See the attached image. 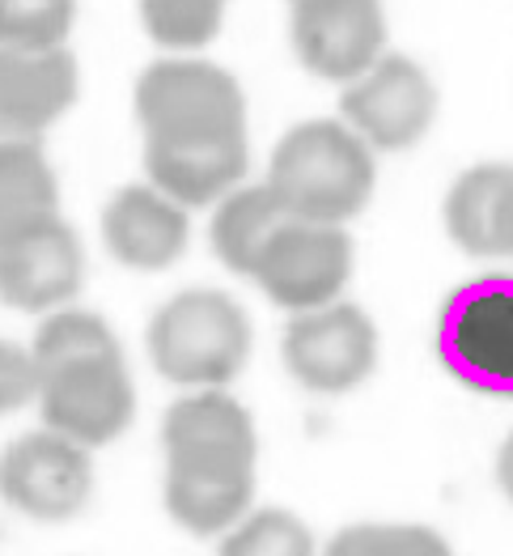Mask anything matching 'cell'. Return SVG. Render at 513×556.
I'll return each instance as SVG.
<instances>
[{"label": "cell", "mask_w": 513, "mask_h": 556, "mask_svg": "<svg viewBox=\"0 0 513 556\" xmlns=\"http://www.w3.org/2000/svg\"><path fill=\"white\" fill-rule=\"evenodd\" d=\"M77 26V0H0V47H64Z\"/></svg>", "instance_id": "cell-20"}, {"label": "cell", "mask_w": 513, "mask_h": 556, "mask_svg": "<svg viewBox=\"0 0 513 556\" xmlns=\"http://www.w3.org/2000/svg\"><path fill=\"white\" fill-rule=\"evenodd\" d=\"M60 213V179L39 137L0 140V233Z\"/></svg>", "instance_id": "cell-16"}, {"label": "cell", "mask_w": 513, "mask_h": 556, "mask_svg": "<svg viewBox=\"0 0 513 556\" xmlns=\"http://www.w3.org/2000/svg\"><path fill=\"white\" fill-rule=\"evenodd\" d=\"M191 208L153 184H128L102 208V242L111 260L132 273H162L179 264L191 242Z\"/></svg>", "instance_id": "cell-13"}, {"label": "cell", "mask_w": 513, "mask_h": 556, "mask_svg": "<svg viewBox=\"0 0 513 556\" xmlns=\"http://www.w3.org/2000/svg\"><path fill=\"white\" fill-rule=\"evenodd\" d=\"M30 353L39 366L35 404L47 429H60L90 451L128 433L137 417V382L115 327L102 315L73 302L47 311Z\"/></svg>", "instance_id": "cell-3"}, {"label": "cell", "mask_w": 513, "mask_h": 556, "mask_svg": "<svg viewBox=\"0 0 513 556\" xmlns=\"http://www.w3.org/2000/svg\"><path fill=\"white\" fill-rule=\"evenodd\" d=\"M90 446L60 429H35L0 451V502L30 522H68L90 506Z\"/></svg>", "instance_id": "cell-8"}, {"label": "cell", "mask_w": 513, "mask_h": 556, "mask_svg": "<svg viewBox=\"0 0 513 556\" xmlns=\"http://www.w3.org/2000/svg\"><path fill=\"white\" fill-rule=\"evenodd\" d=\"M437 353L471 391L513 395V277L463 285L441 311Z\"/></svg>", "instance_id": "cell-6"}, {"label": "cell", "mask_w": 513, "mask_h": 556, "mask_svg": "<svg viewBox=\"0 0 513 556\" xmlns=\"http://www.w3.org/2000/svg\"><path fill=\"white\" fill-rule=\"evenodd\" d=\"M166 489L175 527L200 540H221L255 502L259 433L251 413L226 387H191L162 420Z\"/></svg>", "instance_id": "cell-2"}, {"label": "cell", "mask_w": 513, "mask_h": 556, "mask_svg": "<svg viewBox=\"0 0 513 556\" xmlns=\"http://www.w3.org/2000/svg\"><path fill=\"white\" fill-rule=\"evenodd\" d=\"M437 86L408 55H377L339 93V119L373 153H403L428 137L437 119Z\"/></svg>", "instance_id": "cell-9"}, {"label": "cell", "mask_w": 513, "mask_h": 556, "mask_svg": "<svg viewBox=\"0 0 513 556\" xmlns=\"http://www.w3.org/2000/svg\"><path fill=\"white\" fill-rule=\"evenodd\" d=\"M140 22L162 51L191 55L221 35L226 0H140Z\"/></svg>", "instance_id": "cell-18"}, {"label": "cell", "mask_w": 513, "mask_h": 556, "mask_svg": "<svg viewBox=\"0 0 513 556\" xmlns=\"http://www.w3.org/2000/svg\"><path fill=\"white\" fill-rule=\"evenodd\" d=\"M284 370L315 395H348L377 370V327L352 302L297 311L280 340Z\"/></svg>", "instance_id": "cell-7"}, {"label": "cell", "mask_w": 513, "mask_h": 556, "mask_svg": "<svg viewBox=\"0 0 513 556\" xmlns=\"http://www.w3.org/2000/svg\"><path fill=\"white\" fill-rule=\"evenodd\" d=\"M144 175L187 208L217 204L246 179V93L230 68L166 55L137 77Z\"/></svg>", "instance_id": "cell-1"}, {"label": "cell", "mask_w": 513, "mask_h": 556, "mask_svg": "<svg viewBox=\"0 0 513 556\" xmlns=\"http://www.w3.org/2000/svg\"><path fill=\"white\" fill-rule=\"evenodd\" d=\"M505 175H510V166L484 162V166L463 170L446 191V204H441L446 233L459 251L475 255V260L501 255L497 251V195H501Z\"/></svg>", "instance_id": "cell-17"}, {"label": "cell", "mask_w": 513, "mask_h": 556, "mask_svg": "<svg viewBox=\"0 0 513 556\" xmlns=\"http://www.w3.org/2000/svg\"><path fill=\"white\" fill-rule=\"evenodd\" d=\"M4 137H17V132H13V128L4 124V115H0V140H4Z\"/></svg>", "instance_id": "cell-25"}, {"label": "cell", "mask_w": 513, "mask_h": 556, "mask_svg": "<svg viewBox=\"0 0 513 556\" xmlns=\"http://www.w3.org/2000/svg\"><path fill=\"white\" fill-rule=\"evenodd\" d=\"M86 280V251L77 230L51 213L0 233V302L22 315L68 306Z\"/></svg>", "instance_id": "cell-11"}, {"label": "cell", "mask_w": 513, "mask_h": 556, "mask_svg": "<svg viewBox=\"0 0 513 556\" xmlns=\"http://www.w3.org/2000/svg\"><path fill=\"white\" fill-rule=\"evenodd\" d=\"M81 90L77 55L64 47H0V115L17 137H39L60 124Z\"/></svg>", "instance_id": "cell-14"}, {"label": "cell", "mask_w": 513, "mask_h": 556, "mask_svg": "<svg viewBox=\"0 0 513 556\" xmlns=\"http://www.w3.org/2000/svg\"><path fill=\"white\" fill-rule=\"evenodd\" d=\"M446 535L420 522H357L331 540V553H382V556H428L446 553Z\"/></svg>", "instance_id": "cell-21"}, {"label": "cell", "mask_w": 513, "mask_h": 556, "mask_svg": "<svg viewBox=\"0 0 513 556\" xmlns=\"http://www.w3.org/2000/svg\"><path fill=\"white\" fill-rule=\"evenodd\" d=\"M497 251L513 255V166L501 184V195H497Z\"/></svg>", "instance_id": "cell-23"}, {"label": "cell", "mask_w": 513, "mask_h": 556, "mask_svg": "<svg viewBox=\"0 0 513 556\" xmlns=\"http://www.w3.org/2000/svg\"><path fill=\"white\" fill-rule=\"evenodd\" d=\"M288 39L306 73L348 86L377 55H386L382 0H288Z\"/></svg>", "instance_id": "cell-12"}, {"label": "cell", "mask_w": 513, "mask_h": 556, "mask_svg": "<svg viewBox=\"0 0 513 556\" xmlns=\"http://www.w3.org/2000/svg\"><path fill=\"white\" fill-rule=\"evenodd\" d=\"M288 222L284 204L277 200V191L268 184L255 187H230L217 204H213V226H208V242L217 251V260L238 273L251 277L264 247L272 242V233Z\"/></svg>", "instance_id": "cell-15"}, {"label": "cell", "mask_w": 513, "mask_h": 556, "mask_svg": "<svg viewBox=\"0 0 513 556\" xmlns=\"http://www.w3.org/2000/svg\"><path fill=\"white\" fill-rule=\"evenodd\" d=\"M149 362L175 387H230L251 362V315L221 289H183L149 319Z\"/></svg>", "instance_id": "cell-5"}, {"label": "cell", "mask_w": 513, "mask_h": 556, "mask_svg": "<svg viewBox=\"0 0 513 556\" xmlns=\"http://www.w3.org/2000/svg\"><path fill=\"white\" fill-rule=\"evenodd\" d=\"M497 489H501V497L513 506V433L501 442V451H497Z\"/></svg>", "instance_id": "cell-24"}, {"label": "cell", "mask_w": 513, "mask_h": 556, "mask_svg": "<svg viewBox=\"0 0 513 556\" xmlns=\"http://www.w3.org/2000/svg\"><path fill=\"white\" fill-rule=\"evenodd\" d=\"M315 548L310 527L284 506H264V510H246L230 531L221 535V553H246V556H302Z\"/></svg>", "instance_id": "cell-19"}, {"label": "cell", "mask_w": 513, "mask_h": 556, "mask_svg": "<svg viewBox=\"0 0 513 556\" xmlns=\"http://www.w3.org/2000/svg\"><path fill=\"white\" fill-rule=\"evenodd\" d=\"M373 149L344 119H306L272 149L268 187L288 217L348 226L373 195Z\"/></svg>", "instance_id": "cell-4"}, {"label": "cell", "mask_w": 513, "mask_h": 556, "mask_svg": "<svg viewBox=\"0 0 513 556\" xmlns=\"http://www.w3.org/2000/svg\"><path fill=\"white\" fill-rule=\"evenodd\" d=\"M39 400V366L26 344L0 340V417Z\"/></svg>", "instance_id": "cell-22"}, {"label": "cell", "mask_w": 513, "mask_h": 556, "mask_svg": "<svg viewBox=\"0 0 513 556\" xmlns=\"http://www.w3.org/2000/svg\"><path fill=\"white\" fill-rule=\"evenodd\" d=\"M352 277V238L344 226L297 222L288 217L264 247L251 280L277 302L280 311H315L344 293Z\"/></svg>", "instance_id": "cell-10"}]
</instances>
